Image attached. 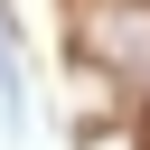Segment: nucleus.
<instances>
[{"label":"nucleus","instance_id":"1","mask_svg":"<svg viewBox=\"0 0 150 150\" xmlns=\"http://www.w3.org/2000/svg\"><path fill=\"white\" fill-rule=\"evenodd\" d=\"M75 66H94V84H112V94H141L150 84V0H84Z\"/></svg>","mask_w":150,"mask_h":150},{"label":"nucleus","instance_id":"2","mask_svg":"<svg viewBox=\"0 0 150 150\" xmlns=\"http://www.w3.org/2000/svg\"><path fill=\"white\" fill-rule=\"evenodd\" d=\"M28 122H38V112H28V75H19V66H0V131H9V150L28 141Z\"/></svg>","mask_w":150,"mask_h":150},{"label":"nucleus","instance_id":"3","mask_svg":"<svg viewBox=\"0 0 150 150\" xmlns=\"http://www.w3.org/2000/svg\"><path fill=\"white\" fill-rule=\"evenodd\" d=\"M131 122H141V141H150V84H141V94H131Z\"/></svg>","mask_w":150,"mask_h":150},{"label":"nucleus","instance_id":"4","mask_svg":"<svg viewBox=\"0 0 150 150\" xmlns=\"http://www.w3.org/2000/svg\"><path fill=\"white\" fill-rule=\"evenodd\" d=\"M0 66H19V38H9V19H0Z\"/></svg>","mask_w":150,"mask_h":150}]
</instances>
